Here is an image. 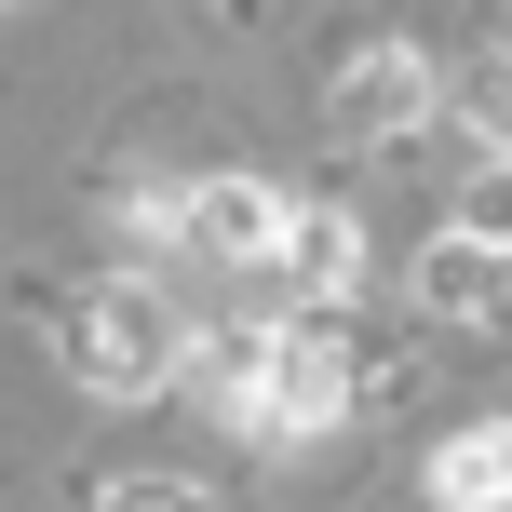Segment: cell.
<instances>
[{
	"label": "cell",
	"instance_id": "6da1fadb",
	"mask_svg": "<svg viewBox=\"0 0 512 512\" xmlns=\"http://www.w3.org/2000/svg\"><path fill=\"white\" fill-rule=\"evenodd\" d=\"M216 405H230L243 432H270V445L337 432V418L364 405V391H351V337H337V310H283L270 337H216Z\"/></svg>",
	"mask_w": 512,
	"mask_h": 512
},
{
	"label": "cell",
	"instance_id": "7a4b0ae2",
	"mask_svg": "<svg viewBox=\"0 0 512 512\" xmlns=\"http://www.w3.org/2000/svg\"><path fill=\"white\" fill-rule=\"evenodd\" d=\"M54 351H68V378L81 391H162L176 378V310L149 297V283H81L68 310H54Z\"/></svg>",
	"mask_w": 512,
	"mask_h": 512
},
{
	"label": "cell",
	"instance_id": "3957f363",
	"mask_svg": "<svg viewBox=\"0 0 512 512\" xmlns=\"http://www.w3.org/2000/svg\"><path fill=\"white\" fill-rule=\"evenodd\" d=\"M445 122V68H418V54H351V68H337V135H351V149H418V135Z\"/></svg>",
	"mask_w": 512,
	"mask_h": 512
},
{
	"label": "cell",
	"instance_id": "277c9868",
	"mask_svg": "<svg viewBox=\"0 0 512 512\" xmlns=\"http://www.w3.org/2000/svg\"><path fill=\"white\" fill-rule=\"evenodd\" d=\"M351 270H364V230H351V216H337V203H283V230H270V283H283V297H297V310H337Z\"/></svg>",
	"mask_w": 512,
	"mask_h": 512
},
{
	"label": "cell",
	"instance_id": "5b68a950",
	"mask_svg": "<svg viewBox=\"0 0 512 512\" xmlns=\"http://www.w3.org/2000/svg\"><path fill=\"white\" fill-rule=\"evenodd\" d=\"M270 230H283V203H270L256 176H203V189L176 203V243H189V256H230V270H270Z\"/></svg>",
	"mask_w": 512,
	"mask_h": 512
},
{
	"label": "cell",
	"instance_id": "8992f818",
	"mask_svg": "<svg viewBox=\"0 0 512 512\" xmlns=\"http://www.w3.org/2000/svg\"><path fill=\"white\" fill-rule=\"evenodd\" d=\"M418 297H432L445 324H499V310H512V256L472 243V230H445L432 256H418Z\"/></svg>",
	"mask_w": 512,
	"mask_h": 512
},
{
	"label": "cell",
	"instance_id": "52a82bcc",
	"mask_svg": "<svg viewBox=\"0 0 512 512\" xmlns=\"http://www.w3.org/2000/svg\"><path fill=\"white\" fill-rule=\"evenodd\" d=\"M432 499L445 512H512V432H459L432 459Z\"/></svg>",
	"mask_w": 512,
	"mask_h": 512
},
{
	"label": "cell",
	"instance_id": "ba28073f",
	"mask_svg": "<svg viewBox=\"0 0 512 512\" xmlns=\"http://www.w3.org/2000/svg\"><path fill=\"white\" fill-rule=\"evenodd\" d=\"M445 108H459V122H472V135H486V149L512 162V54H472V68L445 81Z\"/></svg>",
	"mask_w": 512,
	"mask_h": 512
},
{
	"label": "cell",
	"instance_id": "9c48e42d",
	"mask_svg": "<svg viewBox=\"0 0 512 512\" xmlns=\"http://www.w3.org/2000/svg\"><path fill=\"white\" fill-rule=\"evenodd\" d=\"M81 512H230V499L176 486V472H81Z\"/></svg>",
	"mask_w": 512,
	"mask_h": 512
},
{
	"label": "cell",
	"instance_id": "30bf717a",
	"mask_svg": "<svg viewBox=\"0 0 512 512\" xmlns=\"http://www.w3.org/2000/svg\"><path fill=\"white\" fill-rule=\"evenodd\" d=\"M459 230L512 256V162H486V176H472V203H459Z\"/></svg>",
	"mask_w": 512,
	"mask_h": 512
}]
</instances>
